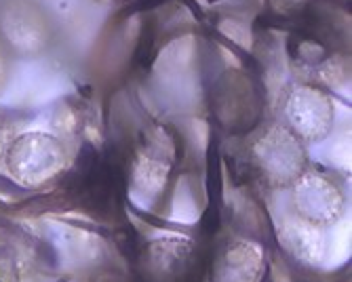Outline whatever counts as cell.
Here are the masks:
<instances>
[{
    "mask_svg": "<svg viewBox=\"0 0 352 282\" xmlns=\"http://www.w3.org/2000/svg\"><path fill=\"white\" fill-rule=\"evenodd\" d=\"M68 165L70 154L66 143L45 131L17 135L5 158V171L11 179L30 190L49 185L66 173Z\"/></svg>",
    "mask_w": 352,
    "mask_h": 282,
    "instance_id": "obj_1",
    "label": "cell"
},
{
    "mask_svg": "<svg viewBox=\"0 0 352 282\" xmlns=\"http://www.w3.org/2000/svg\"><path fill=\"white\" fill-rule=\"evenodd\" d=\"M249 161L270 187H292L308 169V150L285 124H268L251 139Z\"/></svg>",
    "mask_w": 352,
    "mask_h": 282,
    "instance_id": "obj_2",
    "label": "cell"
},
{
    "mask_svg": "<svg viewBox=\"0 0 352 282\" xmlns=\"http://www.w3.org/2000/svg\"><path fill=\"white\" fill-rule=\"evenodd\" d=\"M333 99L321 84L296 82L283 97V124L304 143L323 141L333 129Z\"/></svg>",
    "mask_w": 352,
    "mask_h": 282,
    "instance_id": "obj_3",
    "label": "cell"
},
{
    "mask_svg": "<svg viewBox=\"0 0 352 282\" xmlns=\"http://www.w3.org/2000/svg\"><path fill=\"white\" fill-rule=\"evenodd\" d=\"M292 204L298 217L327 228L342 217L346 198L331 175L306 169L292 185Z\"/></svg>",
    "mask_w": 352,
    "mask_h": 282,
    "instance_id": "obj_4",
    "label": "cell"
},
{
    "mask_svg": "<svg viewBox=\"0 0 352 282\" xmlns=\"http://www.w3.org/2000/svg\"><path fill=\"white\" fill-rule=\"evenodd\" d=\"M144 268L152 282H201L205 263L188 238H161L148 244Z\"/></svg>",
    "mask_w": 352,
    "mask_h": 282,
    "instance_id": "obj_5",
    "label": "cell"
},
{
    "mask_svg": "<svg viewBox=\"0 0 352 282\" xmlns=\"http://www.w3.org/2000/svg\"><path fill=\"white\" fill-rule=\"evenodd\" d=\"M0 40L23 55L41 53L51 40L49 19L28 0H9L0 7Z\"/></svg>",
    "mask_w": 352,
    "mask_h": 282,
    "instance_id": "obj_6",
    "label": "cell"
},
{
    "mask_svg": "<svg viewBox=\"0 0 352 282\" xmlns=\"http://www.w3.org/2000/svg\"><path fill=\"white\" fill-rule=\"evenodd\" d=\"M266 270L264 248L253 240H230L211 259V282H260Z\"/></svg>",
    "mask_w": 352,
    "mask_h": 282,
    "instance_id": "obj_7",
    "label": "cell"
},
{
    "mask_svg": "<svg viewBox=\"0 0 352 282\" xmlns=\"http://www.w3.org/2000/svg\"><path fill=\"white\" fill-rule=\"evenodd\" d=\"M278 240L294 259L302 263H321L329 250V236L325 226L310 224L302 217H289L280 224Z\"/></svg>",
    "mask_w": 352,
    "mask_h": 282,
    "instance_id": "obj_8",
    "label": "cell"
},
{
    "mask_svg": "<svg viewBox=\"0 0 352 282\" xmlns=\"http://www.w3.org/2000/svg\"><path fill=\"white\" fill-rule=\"evenodd\" d=\"M17 127L19 124L13 118V114L0 108V171H5V158L11 143L17 137Z\"/></svg>",
    "mask_w": 352,
    "mask_h": 282,
    "instance_id": "obj_9",
    "label": "cell"
},
{
    "mask_svg": "<svg viewBox=\"0 0 352 282\" xmlns=\"http://www.w3.org/2000/svg\"><path fill=\"white\" fill-rule=\"evenodd\" d=\"M85 282H126V278L118 270H100L91 274Z\"/></svg>",
    "mask_w": 352,
    "mask_h": 282,
    "instance_id": "obj_10",
    "label": "cell"
},
{
    "mask_svg": "<svg viewBox=\"0 0 352 282\" xmlns=\"http://www.w3.org/2000/svg\"><path fill=\"white\" fill-rule=\"evenodd\" d=\"M5 80H7V64H5L3 53H0V93L5 89Z\"/></svg>",
    "mask_w": 352,
    "mask_h": 282,
    "instance_id": "obj_11",
    "label": "cell"
},
{
    "mask_svg": "<svg viewBox=\"0 0 352 282\" xmlns=\"http://www.w3.org/2000/svg\"><path fill=\"white\" fill-rule=\"evenodd\" d=\"M93 3H100V5H118V3H126V0H93Z\"/></svg>",
    "mask_w": 352,
    "mask_h": 282,
    "instance_id": "obj_12",
    "label": "cell"
}]
</instances>
